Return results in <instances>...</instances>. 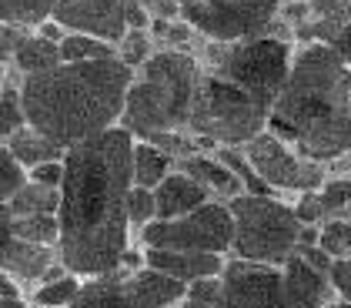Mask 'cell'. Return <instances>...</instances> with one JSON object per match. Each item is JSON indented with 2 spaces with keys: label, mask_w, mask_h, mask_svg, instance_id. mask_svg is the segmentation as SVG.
Instances as JSON below:
<instances>
[{
  "label": "cell",
  "mask_w": 351,
  "mask_h": 308,
  "mask_svg": "<svg viewBox=\"0 0 351 308\" xmlns=\"http://www.w3.org/2000/svg\"><path fill=\"white\" fill-rule=\"evenodd\" d=\"M134 134L124 124L84 138L64 154L60 185V261L77 275L114 272L124 248L131 245L128 222V188Z\"/></svg>",
  "instance_id": "1"
},
{
  "label": "cell",
  "mask_w": 351,
  "mask_h": 308,
  "mask_svg": "<svg viewBox=\"0 0 351 308\" xmlns=\"http://www.w3.org/2000/svg\"><path fill=\"white\" fill-rule=\"evenodd\" d=\"M268 128L324 168L351 147V67L335 44H295L288 81L268 108Z\"/></svg>",
  "instance_id": "2"
},
{
  "label": "cell",
  "mask_w": 351,
  "mask_h": 308,
  "mask_svg": "<svg viewBox=\"0 0 351 308\" xmlns=\"http://www.w3.org/2000/svg\"><path fill=\"white\" fill-rule=\"evenodd\" d=\"M131 78L134 67H128L117 54L97 60H60L17 81L21 111L27 124L71 147L121 124Z\"/></svg>",
  "instance_id": "3"
},
{
  "label": "cell",
  "mask_w": 351,
  "mask_h": 308,
  "mask_svg": "<svg viewBox=\"0 0 351 308\" xmlns=\"http://www.w3.org/2000/svg\"><path fill=\"white\" fill-rule=\"evenodd\" d=\"M201 78H204V67L194 51L158 47L141 67H134L121 124L134 138L188 131V117Z\"/></svg>",
  "instance_id": "4"
},
{
  "label": "cell",
  "mask_w": 351,
  "mask_h": 308,
  "mask_svg": "<svg viewBox=\"0 0 351 308\" xmlns=\"http://www.w3.org/2000/svg\"><path fill=\"white\" fill-rule=\"evenodd\" d=\"M291 57H295V40L265 30V34L241 37V40H211V37H204V47H201L197 60H201L204 71L238 84L258 104L271 108L274 97L281 94L285 81H288Z\"/></svg>",
  "instance_id": "5"
},
{
  "label": "cell",
  "mask_w": 351,
  "mask_h": 308,
  "mask_svg": "<svg viewBox=\"0 0 351 308\" xmlns=\"http://www.w3.org/2000/svg\"><path fill=\"white\" fill-rule=\"evenodd\" d=\"M265 124H268L265 104H258L238 84L204 71L188 117V131L204 147H217V144L241 147L244 141H251Z\"/></svg>",
  "instance_id": "6"
},
{
  "label": "cell",
  "mask_w": 351,
  "mask_h": 308,
  "mask_svg": "<svg viewBox=\"0 0 351 308\" xmlns=\"http://www.w3.org/2000/svg\"><path fill=\"white\" fill-rule=\"evenodd\" d=\"M228 208L234 222L231 254L285 265V258L295 252L301 231L291 201H281L271 191H241L228 201Z\"/></svg>",
  "instance_id": "7"
},
{
  "label": "cell",
  "mask_w": 351,
  "mask_h": 308,
  "mask_svg": "<svg viewBox=\"0 0 351 308\" xmlns=\"http://www.w3.org/2000/svg\"><path fill=\"white\" fill-rule=\"evenodd\" d=\"M231 208L221 198H208L188 215L154 218L141 228V245L147 248H188V252H231Z\"/></svg>",
  "instance_id": "8"
},
{
  "label": "cell",
  "mask_w": 351,
  "mask_h": 308,
  "mask_svg": "<svg viewBox=\"0 0 351 308\" xmlns=\"http://www.w3.org/2000/svg\"><path fill=\"white\" fill-rule=\"evenodd\" d=\"M244 158L251 171L258 174V181L268 188V191H288V195H298V191H308V188H318L324 178H328V168L304 158L301 151H295V144L274 134L268 124L254 134L251 141L241 144Z\"/></svg>",
  "instance_id": "9"
},
{
  "label": "cell",
  "mask_w": 351,
  "mask_h": 308,
  "mask_svg": "<svg viewBox=\"0 0 351 308\" xmlns=\"http://www.w3.org/2000/svg\"><path fill=\"white\" fill-rule=\"evenodd\" d=\"M281 0H197L181 10V17L201 37L211 40H241L271 27Z\"/></svg>",
  "instance_id": "10"
},
{
  "label": "cell",
  "mask_w": 351,
  "mask_h": 308,
  "mask_svg": "<svg viewBox=\"0 0 351 308\" xmlns=\"http://www.w3.org/2000/svg\"><path fill=\"white\" fill-rule=\"evenodd\" d=\"M221 298L224 305H281V265L251 261V258H224L221 268Z\"/></svg>",
  "instance_id": "11"
},
{
  "label": "cell",
  "mask_w": 351,
  "mask_h": 308,
  "mask_svg": "<svg viewBox=\"0 0 351 308\" xmlns=\"http://www.w3.org/2000/svg\"><path fill=\"white\" fill-rule=\"evenodd\" d=\"M128 3L131 0H57L51 7V17L64 30L97 34L117 44L128 30Z\"/></svg>",
  "instance_id": "12"
},
{
  "label": "cell",
  "mask_w": 351,
  "mask_h": 308,
  "mask_svg": "<svg viewBox=\"0 0 351 308\" xmlns=\"http://www.w3.org/2000/svg\"><path fill=\"white\" fill-rule=\"evenodd\" d=\"M338 302L335 285L328 279V272L308 265L301 254H288L281 265V305L291 308H318Z\"/></svg>",
  "instance_id": "13"
},
{
  "label": "cell",
  "mask_w": 351,
  "mask_h": 308,
  "mask_svg": "<svg viewBox=\"0 0 351 308\" xmlns=\"http://www.w3.org/2000/svg\"><path fill=\"white\" fill-rule=\"evenodd\" d=\"M184 288L188 281L174 279L171 272L154 268V265H141L134 272L124 275V292H121V305L134 308H161V305H181L184 302Z\"/></svg>",
  "instance_id": "14"
},
{
  "label": "cell",
  "mask_w": 351,
  "mask_h": 308,
  "mask_svg": "<svg viewBox=\"0 0 351 308\" xmlns=\"http://www.w3.org/2000/svg\"><path fill=\"white\" fill-rule=\"evenodd\" d=\"M174 168L188 171L191 178H197V181L211 191V198H221V201H231L234 195L247 191V185H244L241 174L231 168V165H224L217 154H208V151H191V154H181Z\"/></svg>",
  "instance_id": "15"
},
{
  "label": "cell",
  "mask_w": 351,
  "mask_h": 308,
  "mask_svg": "<svg viewBox=\"0 0 351 308\" xmlns=\"http://www.w3.org/2000/svg\"><path fill=\"white\" fill-rule=\"evenodd\" d=\"M144 258L147 265L171 272L174 279L194 281L208 279V275H221L224 268V254L221 252H188V248H147L144 245Z\"/></svg>",
  "instance_id": "16"
},
{
  "label": "cell",
  "mask_w": 351,
  "mask_h": 308,
  "mask_svg": "<svg viewBox=\"0 0 351 308\" xmlns=\"http://www.w3.org/2000/svg\"><path fill=\"white\" fill-rule=\"evenodd\" d=\"M211 198V191L191 178L188 171L174 168L161 185L154 188V204H158V218H178V215H188L197 204H204Z\"/></svg>",
  "instance_id": "17"
},
{
  "label": "cell",
  "mask_w": 351,
  "mask_h": 308,
  "mask_svg": "<svg viewBox=\"0 0 351 308\" xmlns=\"http://www.w3.org/2000/svg\"><path fill=\"white\" fill-rule=\"evenodd\" d=\"M57 258H60L57 248L34 245V241H24V238H10V245H7L3 254H0V265L21 281V285H30V288H34Z\"/></svg>",
  "instance_id": "18"
},
{
  "label": "cell",
  "mask_w": 351,
  "mask_h": 308,
  "mask_svg": "<svg viewBox=\"0 0 351 308\" xmlns=\"http://www.w3.org/2000/svg\"><path fill=\"white\" fill-rule=\"evenodd\" d=\"M3 144L10 147V154L27 171L34 168V165H40V161H51V158H64V154H67V147H64L60 141H54L51 134H44L40 128H34L27 121L3 141Z\"/></svg>",
  "instance_id": "19"
},
{
  "label": "cell",
  "mask_w": 351,
  "mask_h": 308,
  "mask_svg": "<svg viewBox=\"0 0 351 308\" xmlns=\"http://www.w3.org/2000/svg\"><path fill=\"white\" fill-rule=\"evenodd\" d=\"M174 165H178V158L171 151H164L161 144H154L147 138H134V147H131V178H134V185L158 188L174 171Z\"/></svg>",
  "instance_id": "20"
},
{
  "label": "cell",
  "mask_w": 351,
  "mask_h": 308,
  "mask_svg": "<svg viewBox=\"0 0 351 308\" xmlns=\"http://www.w3.org/2000/svg\"><path fill=\"white\" fill-rule=\"evenodd\" d=\"M54 64H60V44L40 37L34 27H30V34L21 40L17 54L10 57V71H17L21 78H24V74H37V71H47V67H54Z\"/></svg>",
  "instance_id": "21"
},
{
  "label": "cell",
  "mask_w": 351,
  "mask_h": 308,
  "mask_svg": "<svg viewBox=\"0 0 351 308\" xmlns=\"http://www.w3.org/2000/svg\"><path fill=\"white\" fill-rule=\"evenodd\" d=\"M10 211L14 215H57L60 208V188L40 185V181H24L14 195H10Z\"/></svg>",
  "instance_id": "22"
},
{
  "label": "cell",
  "mask_w": 351,
  "mask_h": 308,
  "mask_svg": "<svg viewBox=\"0 0 351 308\" xmlns=\"http://www.w3.org/2000/svg\"><path fill=\"white\" fill-rule=\"evenodd\" d=\"M121 292H124L121 268L104 272V275H84L74 305H121Z\"/></svg>",
  "instance_id": "23"
},
{
  "label": "cell",
  "mask_w": 351,
  "mask_h": 308,
  "mask_svg": "<svg viewBox=\"0 0 351 308\" xmlns=\"http://www.w3.org/2000/svg\"><path fill=\"white\" fill-rule=\"evenodd\" d=\"M117 44H110L97 34H84V30H67L60 37V60H97V57H114Z\"/></svg>",
  "instance_id": "24"
},
{
  "label": "cell",
  "mask_w": 351,
  "mask_h": 308,
  "mask_svg": "<svg viewBox=\"0 0 351 308\" xmlns=\"http://www.w3.org/2000/svg\"><path fill=\"white\" fill-rule=\"evenodd\" d=\"M14 238L57 248L60 245V218L57 215H14Z\"/></svg>",
  "instance_id": "25"
},
{
  "label": "cell",
  "mask_w": 351,
  "mask_h": 308,
  "mask_svg": "<svg viewBox=\"0 0 351 308\" xmlns=\"http://www.w3.org/2000/svg\"><path fill=\"white\" fill-rule=\"evenodd\" d=\"M81 279L84 275H77V272H64V275H57V279L37 281L34 292H30V302H34V305H74Z\"/></svg>",
  "instance_id": "26"
},
{
  "label": "cell",
  "mask_w": 351,
  "mask_h": 308,
  "mask_svg": "<svg viewBox=\"0 0 351 308\" xmlns=\"http://www.w3.org/2000/svg\"><path fill=\"white\" fill-rule=\"evenodd\" d=\"M154 51H158V44H154L151 27H128L124 37L117 40V57H121L128 67H141Z\"/></svg>",
  "instance_id": "27"
},
{
  "label": "cell",
  "mask_w": 351,
  "mask_h": 308,
  "mask_svg": "<svg viewBox=\"0 0 351 308\" xmlns=\"http://www.w3.org/2000/svg\"><path fill=\"white\" fill-rule=\"evenodd\" d=\"M57 0H0V21H17L34 27L37 21H44L51 14Z\"/></svg>",
  "instance_id": "28"
},
{
  "label": "cell",
  "mask_w": 351,
  "mask_h": 308,
  "mask_svg": "<svg viewBox=\"0 0 351 308\" xmlns=\"http://www.w3.org/2000/svg\"><path fill=\"white\" fill-rule=\"evenodd\" d=\"M128 222L134 231H141L144 224H151L158 218V204H154V188H144V185H131L128 188Z\"/></svg>",
  "instance_id": "29"
},
{
  "label": "cell",
  "mask_w": 351,
  "mask_h": 308,
  "mask_svg": "<svg viewBox=\"0 0 351 308\" xmlns=\"http://www.w3.org/2000/svg\"><path fill=\"white\" fill-rule=\"evenodd\" d=\"M27 181V168L10 154V147L0 141V201H10V195Z\"/></svg>",
  "instance_id": "30"
},
{
  "label": "cell",
  "mask_w": 351,
  "mask_h": 308,
  "mask_svg": "<svg viewBox=\"0 0 351 308\" xmlns=\"http://www.w3.org/2000/svg\"><path fill=\"white\" fill-rule=\"evenodd\" d=\"M181 305H224V298H221V275H208V279H194L188 281V288H184V302Z\"/></svg>",
  "instance_id": "31"
},
{
  "label": "cell",
  "mask_w": 351,
  "mask_h": 308,
  "mask_svg": "<svg viewBox=\"0 0 351 308\" xmlns=\"http://www.w3.org/2000/svg\"><path fill=\"white\" fill-rule=\"evenodd\" d=\"M308 7H311V21H324L338 30L345 21H351V0H308Z\"/></svg>",
  "instance_id": "32"
},
{
  "label": "cell",
  "mask_w": 351,
  "mask_h": 308,
  "mask_svg": "<svg viewBox=\"0 0 351 308\" xmlns=\"http://www.w3.org/2000/svg\"><path fill=\"white\" fill-rule=\"evenodd\" d=\"M328 279H331V285H335L338 302L351 305V254L331 258V265H328Z\"/></svg>",
  "instance_id": "33"
},
{
  "label": "cell",
  "mask_w": 351,
  "mask_h": 308,
  "mask_svg": "<svg viewBox=\"0 0 351 308\" xmlns=\"http://www.w3.org/2000/svg\"><path fill=\"white\" fill-rule=\"evenodd\" d=\"M30 34L27 24H17V21H0V57L10 64V57L17 54L21 40Z\"/></svg>",
  "instance_id": "34"
},
{
  "label": "cell",
  "mask_w": 351,
  "mask_h": 308,
  "mask_svg": "<svg viewBox=\"0 0 351 308\" xmlns=\"http://www.w3.org/2000/svg\"><path fill=\"white\" fill-rule=\"evenodd\" d=\"M30 181H40V185H51V188H60L64 185V158H51V161H40L27 171Z\"/></svg>",
  "instance_id": "35"
},
{
  "label": "cell",
  "mask_w": 351,
  "mask_h": 308,
  "mask_svg": "<svg viewBox=\"0 0 351 308\" xmlns=\"http://www.w3.org/2000/svg\"><path fill=\"white\" fill-rule=\"evenodd\" d=\"M24 302V285L0 265V305H21Z\"/></svg>",
  "instance_id": "36"
},
{
  "label": "cell",
  "mask_w": 351,
  "mask_h": 308,
  "mask_svg": "<svg viewBox=\"0 0 351 308\" xmlns=\"http://www.w3.org/2000/svg\"><path fill=\"white\" fill-rule=\"evenodd\" d=\"M331 44L338 47V54L345 57V60H348V67H351V21H345V24H341V30H338V37H335Z\"/></svg>",
  "instance_id": "37"
},
{
  "label": "cell",
  "mask_w": 351,
  "mask_h": 308,
  "mask_svg": "<svg viewBox=\"0 0 351 308\" xmlns=\"http://www.w3.org/2000/svg\"><path fill=\"white\" fill-rule=\"evenodd\" d=\"M338 218H341V235H345V254H351V211L338 215Z\"/></svg>",
  "instance_id": "38"
},
{
  "label": "cell",
  "mask_w": 351,
  "mask_h": 308,
  "mask_svg": "<svg viewBox=\"0 0 351 308\" xmlns=\"http://www.w3.org/2000/svg\"><path fill=\"white\" fill-rule=\"evenodd\" d=\"M7 67H10V64H7V60H3V57H0V78H3V74H7Z\"/></svg>",
  "instance_id": "39"
},
{
  "label": "cell",
  "mask_w": 351,
  "mask_h": 308,
  "mask_svg": "<svg viewBox=\"0 0 351 308\" xmlns=\"http://www.w3.org/2000/svg\"><path fill=\"white\" fill-rule=\"evenodd\" d=\"M178 3H181V10H184V7H191V3H197V0H178Z\"/></svg>",
  "instance_id": "40"
},
{
  "label": "cell",
  "mask_w": 351,
  "mask_h": 308,
  "mask_svg": "<svg viewBox=\"0 0 351 308\" xmlns=\"http://www.w3.org/2000/svg\"><path fill=\"white\" fill-rule=\"evenodd\" d=\"M7 245H10V241H0V254H3V248H7Z\"/></svg>",
  "instance_id": "41"
}]
</instances>
